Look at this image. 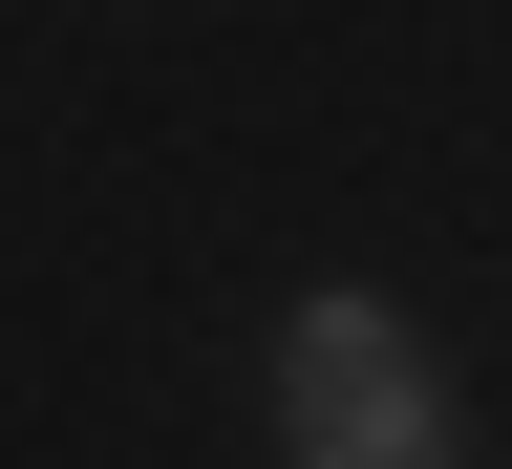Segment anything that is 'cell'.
<instances>
[{
  "mask_svg": "<svg viewBox=\"0 0 512 469\" xmlns=\"http://www.w3.org/2000/svg\"><path fill=\"white\" fill-rule=\"evenodd\" d=\"M278 469H470V427H448L427 384V320L406 299H299L278 320Z\"/></svg>",
  "mask_w": 512,
  "mask_h": 469,
  "instance_id": "6da1fadb",
  "label": "cell"
}]
</instances>
